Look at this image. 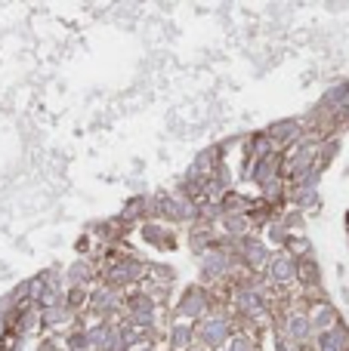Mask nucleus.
<instances>
[{
  "instance_id": "nucleus-31",
  "label": "nucleus",
  "mask_w": 349,
  "mask_h": 351,
  "mask_svg": "<svg viewBox=\"0 0 349 351\" xmlns=\"http://www.w3.org/2000/svg\"><path fill=\"white\" fill-rule=\"evenodd\" d=\"M223 351H229V348H223Z\"/></svg>"
},
{
  "instance_id": "nucleus-33",
  "label": "nucleus",
  "mask_w": 349,
  "mask_h": 351,
  "mask_svg": "<svg viewBox=\"0 0 349 351\" xmlns=\"http://www.w3.org/2000/svg\"><path fill=\"white\" fill-rule=\"evenodd\" d=\"M195 351H201V348H195Z\"/></svg>"
},
{
  "instance_id": "nucleus-23",
  "label": "nucleus",
  "mask_w": 349,
  "mask_h": 351,
  "mask_svg": "<svg viewBox=\"0 0 349 351\" xmlns=\"http://www.w3.org/2000/svg\"><path fill=\"white\" fill-rule=\"evenodd\" d=\"M229 351H263V346H260V336L254 330H238L229 342Z\"/></svg>"
},
{
  "instance_id": "nucleus-7",
  "label": "nucleus",
  "mask_w": 349,
  "mask_h": 351,
  "mask_svg": "<svg viewBox=\"0 0 349 351\" xmlns=\"http://www.w3.org/2000/svg\"><path fill=\"white\" fill-rule=\"evenodd\" d=\"M266 280L272 284V290H288L291 284H297V259L288 256L284 250H278L272 256L269 268H266Z\"/></svg>"
},
{
  "instance_id": "nucleus-3",
  "label": "nucleus",
  "mask_w": 349,
  "mask_h": 351,
  "mask_svg": "<svg viewBox=\"0 0 349 351\" xmlns=\"http://www.w3.org/2000/svg\"><path fill=\"white\" fill-rule=\"evenodd\" d=\"M272 256H275V250H272L269 243L263 241V237H257V234L241 237V243H238V262H241V268H245L247 274H266Z\"/></svg>"
},
{
  "instance_id": "nucleus-14",
  "label": "nucleus",
  "mask_w": 349,
  "mask_h": 351,
  "mask_svg": "<svg viewBox=\"0 0 349 351\" xmlns=\"http://www.w3.org/2000/svg\"><path fill=\"white\" fill-rule=\"evenodd\" d=\"M78 321H80V315H74L65 302L53 305V308H47V311H41V330H56V333H65V330H71Z\"/></svg>"
},
{
  "instance_id": "nucleus-16",
  "label": "nucleus",
  "mask_w": 349,
  "mask_h": 351,
  "mask_svg": "<svg viewBox=\"0 0 349 351\" xmlns=\"http://www.w3.org/2000/svg\"><path fill=\"white\" fill-rule=\"evenodd\" d=\"M223 237H232V241H241V237H251L254 234V225L247 216H223L220 225H216Z\"/></svg>"
},
{
  "instance_id": "nucleus-11",
  "label": "nucleus",
  "mask_w": 349,
  "mask_h": 351,
  "mask_svg": "<svg viewBox=\"0 0 349 351\" xmlns=\"http://www.w3.org/2000/svg\"><path fill=\"white\" fill-rule=\"evenodd\" d=\"M306 311H309V321H313V330H315V336L319 333H325V330H331L334 324L340 321V311H337V305L334 302H328V299H322V296H313L309 299V305H306Z\"/></svg>"
},
{
  "instance_id": "nucleus-28",
  "label": "nucleus",
  "mask_w": 349,
  "mask_h": 351,
  "mask_svg": "<svg viewBox=\"0 0 349 351\" xmlns=\"http://www.w3.org/2000/svg\"><path fill=\"white\" fill-rule=\"evenodd\" d=\"M133 351H164V348H158V346H142V348H133Z\"/></svg>"
},
{
  "instance_id": "nucleus-5",
  "label": "nucleus",
  "mask_w": 349,
  "mask_h": 351,
  "mask_svg": "<svg viewBox=\"0 0 349 351\" xmlns=\"http://www.w3.org/2000/svg\"><path fill=\"white\" fill-rule=\"evenodd\" d=\"M278 330H282V333L300 348H313V342H315V330H313V321H309V311L297 308V305L282 315Z\"/></svg>"
},
{
  "instance_id": "nucleus-12",
  "label": "nucleus",
  "mask_w": 349,
  "mask_h": 351,
  "mask_svg": "<svg viewBox=\"0 0 349 351\" xmlns=\"http://www.w3.org/2000/svg\"><path fill=\"white\" fill-rule=\"evenodd\" d=\"M96 280H99V265L93 259L80 256V259L68 262V268H65V284L68 287H87V290H93Z\"/></svg>"
},
{
  "instance_id": "nucleus-34",
  "label": "nucleus",
  "mask_w": 349,
  "mask_h": 351,
  "mask_svg": "<svg viewBox=\"0 0 349 351\" xmlns=\"http://www.w3.org/2000/svg\"><path fill=\"white\" fill-rule=\"evenodd\" d=\"M164 351H167V348H164Z\"/></svg>"
},
{
  "instance_id": "nucleus-17",
  "label": "nucleus",
  "mask_w": 349,
  "mask_h": 351,
  "mask_svg": "<svg viewBox=\"0 0 349 351\" xmlns=\"http://www.w3.org/2000/svg\"><path fill=\"white\" fill-rule=\"evenodd\" d=\"M62 348H65V351H90V339H87L84 317H80L71 330H65V333H62Z\"/></svg>"
},
{
  "instance_id": "nucleus-18",
  "label": "nucleus",
  "mask_w": 349,
  "mask_h": 351,
  "mask_svg": "<svg viewBox=\"0 0 349 351\" xmlns=\"http://www.w3.org/2000/svg\"><path fill=\"white\" fill-rule=\"evenodd\" d=\"M65 305L74 315L84 317L87 308H90V290H87V287H65Z\"/></svg>"
},
{
  "instance_id": "nucleus-15",
  "label": "nucleus",
  "mask_w": 349,
  "mask_h": 351,
  "mask_svg": "<svg viewBox=\"0 0 349 351\" xmlns=\"http://www.w3.org/2000/svg\"><path fill=\"white\" fill-rule=\"evenodd\" d=\"M297 284L309 293L322 287V265H319L315 256H309V259H297Z\"/></svg>"
},
{
  "instance_id": "nucleus-29",
  "label": "nucleus",
  "mask_w": 349,
  "mask_h": 351,
  "mask_svg": "<svg viewBox=\"0 0 349 351\" xmlns=\"http://www.w3.org/2000/svg\"><path fill=\"white\" fill-rule=\"evenodd\" d=\"M344 228H346V234H349V206H346V213H344Z\"/></svg>"
},
{
  "instance_id": "nucleus-4",
  "label": "nucleus",
  "mask_w": 349,
  "mask_h": 351,
  "mask_svg": "<svg viewBox=\"0 0 349 351\" xmlns=\"http://www.w3.org/2000/svg\"><path fill=\"white\" fill-rule=\"evenodd\" d=\"M266 133H269V139L275 142V148L278 152H291L294 145H300L303 142V136L309 133V127H306V117H278V121H272V123H266Z\"/></svg>"
},
{
  "instance_id": "nucleus-19",
  "label": "nucleus",
  "mask_w": 349,
  "mask_h": 351,
  "mask_svg": "<svg viewBox=\"0 0 349 351\" xmlns=\"http://www.w3.org/2000/svg\"><path fill=\"white\" fill-rule=\"evenodd\" d=\"M284 253L294 256V259H309V256H315V247L309 241V234H291L288 243H284Z\"/></svg>"
},
{
  "instance_id": "nucleus-8",
  "label": "nucleus",
  "mask_w": 349,
  "mask_h": 351,
  "mask_svg": "<svg viewBox=\"0 0 349 351\" xmlns=\"http://www.w3.org/2000/svg\"><path fill=\"white\" fill-rule=\"evenodd\" d=\"M346 102H349V77L337 80V84H331L325 93H322V99L313 105V114L315 117H328V121H331V117L337 114Z\"/></svg>"
},
{
  "instance_id": "nucleus-2",
  "label": "nucleus",
  "mask_w": 349,
  "mask_h": 351,
  "mask_svg": "<svg viewBox=\"0 0 349 351\" xmlns=\"http://www.w3.org/2000/svg\"><path fill=\"white\" fill-rule=\"evenodd\" d=\"M238 333V324H235V315L216 305L214 315H207L204 321L195 324V342L201 351H223L229 348L232 336Z\"/></svg>"
},
{
  "instance_id": "nucleus-6",
  "label": "nucleus",
  "mask_w": 349,
  "mask_h": 351,
  "mask_svg": "<svg viewBox=\"0 0 349 351\" xmlns=\"http://www.w3.org/2000/svg\"><path fill=\"white\" fill-rule=\"evenodd\" d=\"M136 234H139V241L146 243V247L161 250V253H173V250L179 247L177 228H173V225H167V222H158V219H148V222H142L139 228H136Z\"/></svg>"
},
{
  "instance_id": "nucleus-32",
  "label": "nucleus",
  "mask_w": 349,
  "mask_h": 351,
  "mask_svg": "<svg viewBox=\"0 0 349 351\" xmlns=\"http://www.w3.org/2000/svg\"><path fill=\"white\" fill-rule=\"evenodd\" d=\"M263 351H269V348H263Z\"/></svg>"
},
{
  "instance_id": "nucleus-21",
  "label": "nucleus",
  "mask_w": 349,
  "mask_h": 351,
  "mask_svg": "<svg viewBox=\"0 0 349 351\" xmlns=\"http://www.w3.org/2000/svg\"><path fill=\"white\" fill-rule=\"evenodd\" d=\"M340 145H344V142H340V133L328 136V139L319 145V167H322V170H325V173H328V167H331L334 160H337Z\"/></svg>"
},
{
  "instance_id": "nucleus-10",
  "label": "nucleus",
  "mask_w": 349,
  "mask_h": 351,
  "mask_svg": "<svg viewBox=\"0 0 349 351\" xmlns=\"http://www.w3.org/2000/svg\"><path fill=\"white\" fill-rule=\"evenodd\" d=\"M216 243H220V231L210 228V225L198 222V225H192V228H185V247L192 250L195 259H201L204 253L216 250Z\"/></svg>"
},
{
  "instance_id": "nucleus-22",
  "label": "nucleus",
  "mask_w": 349,
  "mask_h": 351,
  "mask_svg": "<svg viewBox=\"0 0 349 351\" xmlns=\"http://www.w3.org/2000/svg\"><path fill=\"white\" fill-rule=\"evenodd\" d=\"M288 237H291V234H288V228L282 225V219H275L272 225H266V228H263V241L269 243V247L275 250V253H278V250H284Z\"/></svg>"
},
{
  "instance_id": "nucleus-24",
  "label": "nucleus",
  "mask_w": 349,
  "mask_h": 351,
  "mask_svg": "<svg viewBox=\"0 0 349 351\" xmlns=\"http://www.w3.org/2000/svg\"><path fill=\"white\" fill-rule=\"evenodd\" d=\"M282 225L288 228V234H306V216L300 210H294V206H288L282 213Z\"/></svg>"
},
{
  "instance_id": "nucleus-20",
  "label": "nucleus",
  "mask_w": 349,
  "mask_h": 351,
  "mask_svg": "<svg viewBox=\"0 0 349 351\" xmlns=\"http://www.w3.org/2000/svg\"><path fill=\"white\" fill-rule=\"evenodd\" d=\"M177 280V268L167 265V262H148V280L146 284H164V287H173Z\"/></svg>"
},
{
  "instance_id": "nucleus-1",
  "label": "nucleus",
  "mask_w": 349,
  "mask_h": 351,
  "mask_svg": "<svg viewBox=\"0 0 349 351\" xmlns=\"http://www.w3.org/2000/svg\"><path fill=\"white\" fill-rule=\"evenodd\" d=\"M216 311V296L210 287L204 284H185L183 290H179V296L173 299L170 305V317L173 321H189V324H198L204 321L207 315H214Z\"/></svg>"
},
{
  "instance_id": "nucleus-26",
  "label": "nucleus",
  "mask_w": 349,
  "mask_h": 351,
  "mask_svg": "<svg viewBox=\"0 0 349 351\" xmlns=\"http://www.w3.org/2000/svg\"><path fill=\"white\" fill-rule=\"evenodd\" d=\"M331 130H334V133H344V130H349V102L331 117Z\"/></svg>"
},
{
  "instance_id": "nucleus-30",
  "label": "nucleus",
  "mask_w": 349,
  "mask_h": 351,
  "mask_svg": "<svg viewBox=\"0 0 349 351\" xmlns=\"http://www.w3.org/2000/svg\"><path fill=\"white\" fill-rule=\"evenodd\" d=\"M346 243H349V234H346Z\"/></svg>"
},
{
  "instance_id": "nucleus-13",
  "label": "nucleus",
  "mask_w": 349,
  "mask_h": 351,
  "mask_svg": "<svg viewBox=\"0 0 349 351\" xmlns=\"http://www.w3.org/2000/svg\"><path fill=\"white\" fill-rule=\"evenodd\" d=\"M291 188V185H288ZM291 206L300 210L303 216H319L325 200H322V188L319 185H306V188H291Z\"/></svg>"
},
{
  "instance_id": "nucleus-25",
  "label": "nucleus",
  "mask_w": 349,
  "mask_h": 351,
  "mask_svg": "<svg viewBox=\"0 0 349 351\" xmlns=\"http://www.w3.org/2000/svg\"><path fill=\"white\" fill-rule=\"evenodd\" d=\"M269 351H313V348H300L282 333V330H272V348Z\"/></svg>"
},
{
  "instance_id": "nucleus-9",
  "label": "nucleus",
  "mask_w": 349,
  "mask_h": 351,
  "mask_svg": "<svg viewBox=\"0 0 349 351\" xmlns=\"http://www.w3.org/2000/svg\"><path fill=\"white\" fill-rule=\"evenodd\" d=\"M164 348L167 351H195V324L189 321H173L167 324V333H164Z\"/></svg>"
},
{
  "instance_id": "nucleus-27",
  "label": "nucleus",
  "mask_w": 349,
  "mask_h": 351,
  "mask_svg": "<svg viewBox=\"0 0 349 351\" xmlns=\"http://www.w3.org/2000/svg\"><path fill=\"white\" fill-rule=\"evenodd\" d=\"M93 241H96V237H90V234H84V237H80V241H78V253H90Z\"/></svg>"
}]
</instances>
